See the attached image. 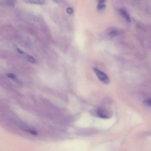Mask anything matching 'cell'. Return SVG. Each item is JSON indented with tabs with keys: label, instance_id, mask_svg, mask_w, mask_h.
Instances as JSON below:
<instances>
[{
	"label": "cell",
	"instance_id": "6da1fadb",
	"mask_svg": "<svg viewBox=\"0 0 151 151\" xmlns=\"http://www.w3.org/2000/svg\"><path fill=\"white\" fill-rule=\"evenodd\" d=\"M93 71L95 73L96 75L97 76L98 79L102 82H103L105 84H108L110 82L109 78L105 73L99 70L98 69H96V68H94Z\"/></svg>",
	"mask_w": 151,
	"mask_h": 151
},
{
	"label": "cell",
	"instance_id": "7a4b0ae2",
	"mask_svg": "<svg viewBox=\"0 0 151 151\" xmlns=\"http://www.w3.org/2000/svg\"><path fill=\"white\" fill-rule=\"evenodd\" d=\"M96 114L97 115L98 117H101V118H108L109 117H110V113L107 111L106 110L103 109V108H99L96 110Z\"/></svg>",
	"mask_w": 151,
	"mask_h": 151
},
{
	"label": "cell",
	"instance_id": "3957f363",
	"mask_svg": "<svg viewBox=\"0 0 151 151\" xmlns=\"http://www.w3.org/2000/svg\"><path fill=\"white\" fill-rule=\"evenodd\" d=\"M118 12L120 14V15L126 20L128 22H131V17L128 12L124 8H120L118 9Z\"/></svg>",
	"mask_w": 151,
	"mask_h": 151
},
{
	"label": "cell",
	"instance_id": "277c9868",
	"mask_svg": "<svg viewBox=\"0 0 151 151\" xmlns=\"http://www.w3.org/2000/svg\"><path fill=\"white\" fill-rule=\"evenodd\" d=\"M23 18L25 20H27L28 21H31V22H38L40 21V19L38 17L34 14H22Z\"/></svg>",
	"mask_w": 151,
	"mask_h": 151
},
{
	"label": "cell",
	"instance_id": "5b68a950",
	"mask_svg": "<svg viewBox=\"0 0 151 151\" xmlns=\"http://www.w3.org/2000/svg\"><path fill=\"white\" fill-rule=\"evenodd\" d=\"M17 50L18 52L24 58L26 59L27 60H28L29 62H31V63H36L37 62L36 60L33 57H32L31 56H30V55H28V54H27V53H24V52H22V50H21L19 49V48H17Z\"/></svg>",
	"mask_w": 151,
	"mask_h": 151
},
{
	"label": "cell",
	"instance_id": "8992f818",
	"mask_svg": "<svg viewBox=\"0 0 151 151\" xmlns=\"http://www.w3.org/2000/svg\"><path fill=\"white\" fill-rule=\"evenodd\" d=\"M106 35L109 38H114L119 34V31L116 28H109L106 31Z\"/></svg>",
	"mask_w": 151,
	"mask_h": 151
},
{
	"label": "cell",
	"instance_id": "52a82bcc",
	"mask_svg": "<svg viewBox=\"0 0 151 151\" xmlns=\"http://www.w3.org/2000/svg\"><path fill=\"white\" fill-rule=\"evenodd\" d=\"M23 1L27 4L43 5L45 3V0H23Z\"/></svg>",
	"mask_w": 151,
	"mask_h": 151
},
{
	"label": "cell",
	"instance_id": "ba28073f",
	"mask_svg": "<svg viewBox=\"0 0 151 151\" xmlns=\"http://www.w3.org/2000/svg\"><path fill=\"white\" fill-rule=\"evenodd\" d=\"M105 0H99L97 7V8L98 10H102L105 8L106 5L105 4Z\"/></svg>",
	"mask_w": 151,
	"mask_h": 151
},
{
	"label": "cell",
	"instance_id": "9c48e42d",
	"mask_svg": "<svg viewBox=\"0 0 151 151\" xmlns=\"http://www.w3.org/2000/svg\"><path fill=\"white\" fill-rule=\"evenodd\" d=\"M144 105H145L147 106H150L151 107V99H147L143 102Z\"/></svg>",
	"mask_w": 151,
	"mask_h": 151
},
{
	"label": "cell",
	"instance_id": "30bf717a",
	"mask_svg": "<svg viewBox=\"0 0 151 151\" xmlns=\"http://www.w3.org/2000/svg\"><path fill=\"white\" fill-rule=\"evenodd\" d=\"M6 2L9 6H14L16 3V0H6Z\"/></svg>",
	"mask_w": 151,
	"mask_h": 151
},
{
	"label": "cell",
	"instance_id": "8fae6325",
	"mask_svg": "<svg viewBox=\"0 0 151 151\" xmlns=\"http://www.w3.org/2000/svg\"><path fill=\"white\" fill-rule=\"evenodd\" d=\"M7 76L8 78H11L12 79H14V80H16L17 79L16 76L13 73H7Z\"/></svg>",
	"mask_w": 151,
	"mask_h": 151
},
{
	"label": "cell",
	"instance_id": "7c38bea8",
	"mask_svg": "<svg viewBox=\"0 0 151 151\" xmlns=\"http://www.w3.org/2000/svg\"><path fill=\"white\" fill-rule=\"evenodd\" d=\"M66 11H67V13L69 14H73V12H74V11H73V9L72 8H70V7H69V8H67V10H66Z\"/></svg>",
	"mask_w": 151,
	"mask_h": 151
},
{
	"label": "cell",
	"instance_id": "4fadbf2b",
	"mask_svg": "<svg viewBox=\"0 0 151 151\" xmlns=\"http://www.w3.org/2000/svg\"><path fill=\"white\" fill-rule=\"evenodd\" d=\"M54 1H55L56 2H58V1H59V0H54Z\"/></svg>",
	"mask_w": 151,
	"mask_h": 151
}]
</instances>
